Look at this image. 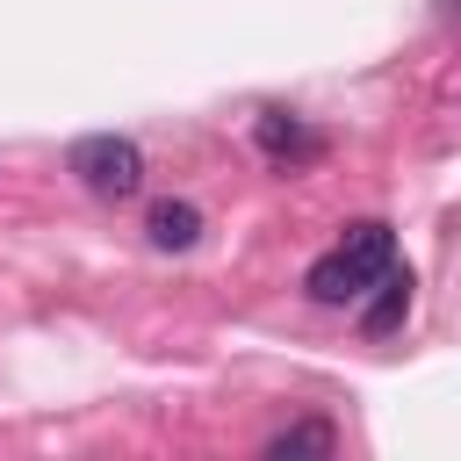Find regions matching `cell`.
Instances as JSON below:
<instances>
[{
  "label": "cell",
  "mask_w": 461,
  "mask_h": 461,
  "mask_svg": "<svg viewBox=\"0 0 461 461\" xmlns=\"http://www.w3.org/2000/svg\"><path fill=\"white\" fill-rule=\"evenodd\" d=\"M65 166H72L79 187L101 194V202H130V194L144 187V151H137V137H115V130L79 137V144L65 151Z\"/></svg>",
  "instance_id": "6da1fadb"
},
{
  "label": "cell",
  "mask_w": 461,
  "mask_h": 461,
  "mask_svg": "<svg viewBox=\"0 0 461 461\" xmlns=\"http://www.w3.org/2000/svg\"><path fill=\"white\" fill-rule=\"evenodd\" d=\"M252 144H259V151H267L281 173H295V166H317V158H324V137H317L303 115H288V108H259Z\"/></svg>",
  "instance_id": "7a4b0ae2"
},
{
  "label": "cell",
  "mask_w": 461,
  "mask_h": 461,
  "mask_svg": "<svg viewBox=\"0 0 461 461\" xmlns=\"http://www.w3.org/2000/svg\"><path fill=\"white\" fill-rule=\"evenodd\" d=\"M303 288H310V303H360L375 281H367V274H360V267H353V259L331 245V252H324V259L303 274Z\"/></svg>",
  "instance_id": "3957f363"
},
{
  "label": "cell",
  "mask_w": 461,
  "mask_h": 461,
  "mask_svg": "<svg viewBox=\"0 0 461 461\" xmlns=\"http://www.w3.org/2000/svg\"><path fill=\"white\" fill-rule=\"evenodd\" d=\"M339 252L375 281V274H389V267H396V230H389V223H375V216H367V223H346Z\"/></svg>",
  "instance_id": "277c9868"
},
{
  "label": "cell",
  "mask_w": 461,
  "mask_h": 461,
  "mask_svg": "<svg viewBox=\"0 0 461 461\" xmlns=\"http://www.w3.org/2000/svg\"><path fill=\"white\" fill-rule=\"evenodd\" d=\"M144 238H151L158 252H187V245L202 238V209H194V202H151Z\"/></svg>",
  "instance_id": "5b68a950"
},
{
  "label": "cell",
  "mask_w": 461,
  "mask_h": 461,
  "mask_svg": "<svg viewBox=\"0 0 461 461\" xmlns=\"http://www.w3.org/2000/svg\"><path fill=\"white\" fill-rule=\"evenodd\" d=\"M403 317H411V274H396V267H389V274H375V303L360 310V324L382 339V331H396Z\"/></svg>",
  "instance_id": "8992f818"
},
{
  "label": "cell",
  "mask_w": 461,
  "mask_h": 461,
  "mask_svg": "<svg viewBox=\"0 0 461 461\" xmlns=\"http://www.w3.org/2000/svg\"><path fill=\"white\" fill-rule=\"evenodd\" d=\"M339 447V432L324 425V418H295V425H281L274 439H267V461H288V454H331Z\"/></svg>",
  "instance_id": "52a82bcc"
}]
</instances>
